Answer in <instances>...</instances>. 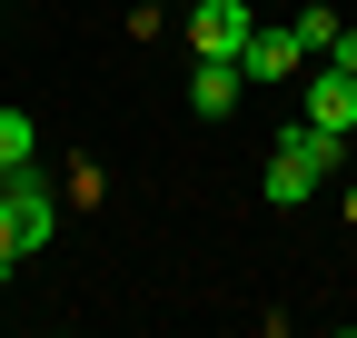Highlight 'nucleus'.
<instances>
[{
  "instance_id": "nucleus-4",
  "label": "nucleus",
  "mask_w": 357,
  "mask_h": 338,
  "mask_svg": "<svg viewBox=\"0 0 357 338\" xmlns=\"http://www.w3.org/2000/svg\"><path fill=\"white\" fill-rule=\"evenodd\" d=\"M238 80H307V40L298 30H248V50H238Z\"/></svg>"
},
{
  "instance_id": "nucleus-7",
  "label": "nucleus",
  "mask_w": 357,
  "mask_h": 338,
  "mask_svg": "<svg viewBox=\"0 0 357 338\" xmlns=\"http://www.w3.org/2000/svg\"><path fill=\"white\" fill-rule=\"evenodd\" d=\"M288 30H298V40H307V60H318V50H328V40H337V10H328V0H307V10H298V20H288Z\"/></svg>"
},
{
  "instance_id": "nucleus-3",
  "label": "nucleus",
  "mask_w": 357,
  "mask_h": 338,
  "mask_svg": "<svg viewBox=\"0 0 357 338\" xmlns=\"http://www.w3.org/2000/svg\"><path fill=\"white\" fill-rule=\"evenodd\" d=\"M307 119L337 140H357V70H328V60H307Z\"/></svg>"
},
{
  "instance_id": "nucleus-5",
  "label": "nucleus",
  "mask_w": 357,
  "mask_h": 338,
  "mask_svg": "<svg viewBox=\"0 0 357 338\" xmlns=\"http://www.w3.org/2000/svg\"><path fill=\"white\" fill-rule=\"evenodd\" d=\"M189 110H199V119H229V110H238V60H199V70H189Z\"/></svg>"
},
{
  "instance_id": "nucleus-2",
  "label": "nucleus",
  "mask_w": 357,
  "mask_h": 338,
  "mask_svg": "<svg viewBox=\"0 0 357 338\" xmlns=\"http://www.w3.org/2000/svg\"><path fill=\"white\" fill-rule=\"evenodd\" d=\"M248 30H258V0H199L189 10V50L199 60H238Z\"/></svg>"
},
{
  "instance_id": "nucleus-6",
  "label": "nucleus",
  "mask_w": 357,
  "mask_h": 338,
  "mask_svg": "<svg viewBox=\"0 0 357 338\" xmlns=\"http://www.w3.org/2000/svg\"><path fill=\"white\" fill-rule=\"evenodd\" d=\"M40 130H30V110H0V169H30Z\"/></svg>"
},
{
  "instance_id": "nucleus-1",
  "label": "nucleus",
  "mask_w": 357,
  "mask_h": 338,
  "mask_svg": "<svg viewBox=\"0 0 357 338\" xmlns=\"http://www.w3.org/2000/svg\"><path fill=\"white\" fill-rule=\"evenodd\" d=\"M347 159V140L337 130H318V119H298L288 140H268V169H258V189H268V209H307L318 199V179Z\"/></svg>"
},
{
  "instance_id": "nucleus-9",
  "label": "nucleus",
  "mask_w": 357,
  "mask_h": 338,
  "mask_svg": "<svg viewBox=\"0 0 357 338\" xmlns=\"http://www.w3.org/2000/svg\"><path fill=\"white\" fill-rule=\"evenodd\" d=\"M0 179H10V169H0Z\"/></svg>"
},
{
  "instance_id": "nucleus-8",
  "label": "nucleus",
  "mask_w": 357,
  "mask_h": 338,
  "mask_svg": "<svg viewBox=\"0 0 357 338\" xmlns=\"http://www.w3.org/2000/svg\"><path fill=\"white\" fill-rule=\"evenodd\" d=\"M318 60H328V70H357V30H337V40H328Z\"/></svg>"
}]
</instances>
